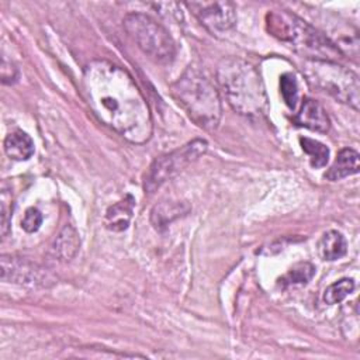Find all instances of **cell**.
I'll list each match as a JSON object with an SVG mask.
<instances>
[{
    "instance_id": "4",
    "label": "cell",
    "mask_w": 360,
    "mask_h": 360,
    "mask_svg": "<svg viewBox=\"0 0 360 360\" xmlns=\"http://www.w3.org/2000/svg\"><path fill=\"white\" fill-rule=\"evenodd\" d=\"M170 93L188 118L205 131H214L222 115L221 97L214 84L197 68L188 66L170 86Z\"/></svg>"
},
{
    "instance_id": "9",
    "label": "cell",
    "mask_w": 360,
    "mask_h": 360,
    "mask_svg": "<svg viewBox=\"0 0 360 360\" xmlns=\"http://www.w3.org/2000/svg\"><path fill=\"white\" fill-rule=\"evenodd\" d=\"M294 120L297 125L316 132H328L330 128V121L323 107L316 100L309 97L302 100L301 108Z\"/></svg>"
},
{
    "instance_id": "2",
    "label": "cell",
    "mask_w": 360,
    "mask_h": 360,
    "mask_svg": "<svg viewBox=\"0 0 360 360\" xmlns=\"http://www.w3.org/2000/svg\"><path fill=\"white\" fill-rule=\"evenodd\" d=\"M217 82L233 111L257 117L266 111L267 96L259 70L238 56L222 58L217 66Z\"/></svg>"
},
{
    "instance_id": "22",
    "label": "cell",
    "mask_w": 360,
    "mask_h": 360,
    "mask_svg": "<svg viewBox=\"0 0 360 360\" xmlns=\"http://www.w3.org/2000/svg\"><path fill=\"white\" fill-rule=\"evenodd\" d=\"M17 77H18L17 68L11 62H7V59L3 58V62H1V82L4 84H13L14 82H17Z\"/></svg>"
},
{
    "instance_id": "16",
    "label": "cell",
    "mask_w": 360,
    "mask_h": 360,
    "mask_svg": "<svg viewBox=\"0 0 360 360\" xmlns=\"http://www.w3.org/2000/svg\"><path fill=\"white\" fill-rule=\"evenodd\" d=\"M79 245L80 240L76 229L70 225H66L58 235L53 245V250L62 260H70L77 253Z\"/></svg>"
},
{
    "instance_id": "19",
    "label": "cell",
    "mask_w": 360,
    "mask_h": 360,
    "mask_svg": "<svg viewBox=\"0 0 360 360\" xmlns=\"http://www.w3.org/2000/svg\"><path fill=\"white\" fill-rule=\"evenodd\" d=\"M315 274V267L308 262L294 264L281 280L285 284H307Z\"/></svg>"
},
{
    "instance_id": "8",
    "label": "cell",
    "mask_w": 360,
    "mask_h": 360,
    "mask_svg": "<svg viewBox=\"0 0 360 360\" xmlns=\"http://www.w3.org/2000/svg\"><path fill=\"white\" fill-rule=\"evenodd\" d=\"M186 6L212 35L225 34L236 24V7L231 1H188Z\"/></svg>"
},
{
    "instance_id": "15",
    "label": "cell",
    "mask_w": 360,
    "mask_h": 360,
    "mask_svg": "<svg viewBox=\"0 0 360 360\" xmlns=\"http://www.w3.org/2000/svg\"><path fill=\"white\" fill-rule=\"evenodd\" d=\"M318 252L319 256L328 262L343 257L347 252V243L345 236L338 231L325 232L318 243Z\"/></svg>"
},
{
    "instance_id": "7",
    "label": "cell",
    "mask_w": 360,
    "mask_h": 360,
    "mask_svg": "<svg viewBox=\"0 0 360 360\" xmlns=\"http://www.w3.org/2000/svg\"><path fill=\"white\" fill-rule=\"evenodd\" d=\"M207 141L197 138L169 153L160 155L152 162L145 174L143 190L149 194L156 191V188L177 176L190 163L195 162L201 155H204L207 152Z\"/></svg>"
},
{
    "instance_id": "21",
    "label": "cell",
    "mask_w": 360,
    "mask_h": 360,
    "mask_svg": "<svg viewBox=\"0 0 360 360\" xmlns=\"http://www.w3.org/2000/svg\"><path fill=\"white\" fill-rule=\"evenodd\" d=\"M42 219H44V218H42L41 211H39L38 208L31 207V208H28V210L25 211L24 218H22V221H21V226H22V229H24L25 232L32 233V232H37V231L39 229V226H41V224H42Z\"/></svg>"
},
{
    "instance_id": "1",
    "label": "cell",
    "mask_w": 360,
    "mask_h": 360,
    "mask_svg": "<svg viewBox=\"0 0 360 360\" xmlns=\"http://www.w3.org/2000/svg\"><path fill=\"white\" fill-rule=\"evenodd\" d=\"M84 98L93 114L131 143L150 139L153 121L149 104L132 76L121 66L96 59L82 76Z\"/></svg>"
},
{
    "instance_id": "18",
    "label": "cell",
    "mask_w": 360,
    "mask_h": 360,
    "mask_svg": "<svg viewBox=\"0 0 360 360\" xmlns=\"http://www.w3.org/2000/svg\"><path fill=\"white\" fill-rule=\"evenodd\" d=\"M354 290V281L352 278H342L329 287L323 292V301L329 305L342 302Z\"/></svg>"
},
{
    "instance_id": "17",
    "label": "cell",
    "mask_w": 360,
    "mask_h": 360,
    "mask_svg": "<svg viewBox=\"0 0 360 360\" xmlns=\"http://www.w3.org/2000/svg\"><path fill=\"white\" fill-rule=\"evenodd\" d=\"M302 150L309 156V163L312 167H323L329 160V149L319 141L311 138H300Z\"/></svg>"
},
{
    "instance_id": "14",
    "label": "cell",
    "mask_w": 360,
    "mask_h": 360,
    "mask_svg": "<svg viewBox=\"0 0 360 360\" xmlns=\"http://www.w3.org/2000/svg\"><path fill=\"white\" fill-rule=\"evenodd\" d=\"M4 152L13 160H27L34 155V142L28 134L15 129L6 136Z\"/></svg>"
},
{
    "instance_id": "11",
    "label": "cell",
    "mask_w": 360,
    "mask_h": 360,
    "mask_svg": "<svg viewBox=\"0 0 360 360\" xmlns=\"http://www.w3.org/2000/svg\"><path fill=\"white\" fill-rule=\"evenodd\" d=\"M359 153L352 148H345L338 153L333 165L325 173V179L330 181H338L347 176L359 173Z\"/></svg>"
},
{
    "instance_id": "5",
    "label": "cell",
    "mask_w": 360,
    "mask_h": 360,
    "mask_svg": "<svg viewBox=\"0 0 360 360\" xmlns=\"http://www.w3.org/2000/svg\"><path fill=\"white\" fill-rule=\"evenodd\" d=\"M124 30L136 46L158 63H170L176 55V45L167 30L143 13H129L122 21Z\"/></svg>"
},
{
    "instance_id": "12",
    "label": "cell",
    "mask_w": 360,
    "mask_h": 360,
    "mask_svg": "<svg viewBox=\"0 0 360 360\" xmlns=\"http://www.w3.org/2000/svg\"><path fill=\"white\" fill-rule=\"evenodd\" d=\"M37 270L34 267L13 256H1V280L3 281H13V283H30L32 277L35 278Z\"/></svg>"
},
{
    "instance_id": "6",
    "label": "cell",
    "mask_w": 360,
    "mask_h": 360,
    "mask_svg": "<svg viewBox=\"0 0 360 360\" xmlns=\"http://www.w3.org/2000/svg\"><path fill=\"white\" fill-rule=\"evenodd\" d=\"M307 77L308 82L330 94L340 103L347 104L353 110H359L360 101V84L357 75L339 65L338 62H319V60H308Z\"/></svg>"
},
{
    "instance_id": "3",
    "label": "cell",
    "mask_w": 360,
    "mask_h": 360,
    "mask_svg": "<svg viewBox=\"0 0 360 360\" xmlns=\"http://www.w3.org/2000/svg\"><path fill=\"white\" fill-rule=\"evenodd\" d=\"M266 28L273 37L288 44L308 60L338 62L342 58V51L335 42L288 10L269 11Z\"/></svg>"
},
{
    "instance_id": "20",
    "label": "cell",
    "mask_w": 360,
    "mask_h": 360,
    "mask_svg": "<svg viewBox=\"0 0 360 360\" xmlns=\"http://www.w3.org/2000/svg\"><path fill=\"white\" fill-rule=\"evenodd\" d=\"M280 89L285 104L294 110L298 103V86L295 77L291 73H284L280 77Z\"/></svg>"
},
{
    "instance_id": "13",
    "label": "cell",
    "mask_w": 360,
    "mask_h": 360,
    "mask_svg": "<svg viewBox=\"0 0 360 360\" xmlns=\"http://www.w3.org/2000/svg\"><path fill=\"white\" fill-rule=\"evenodd\" d=\"M190 211V207L186 202H172V201H162L156 204L150 210V224L162 231L174 219L186 215Z\"/></svg>"
},
{
    "instance_id": "10",
    "label": "cell",
    "mask_w": 360,
    "mask_h": 360,
    "mask_svg": "<svg viewBox=\"0 0 360 360\" xmlns=\"http://www.w3.org/2000/svg\"><path fill=\"white\" fill-rule=\"evenodd\" d=\"M135 207V198L127 194L122 200L112 204L105 212V228L114 232H121L128 228Z\"/></svg>"
}]
</instances>
